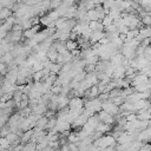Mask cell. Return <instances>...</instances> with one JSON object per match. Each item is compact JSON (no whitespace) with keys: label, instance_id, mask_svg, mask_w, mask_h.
Here are the masks:
<instances>
[{"label":"cell","instance_id":"44dd1931","mask_svg":"<svg viewBox=\"0 0 151 151\" xmlns=\"http://www.w3.org/2000/svg\"><path fill=\"white\" fill-rule=\"evenodd\" d=\"M47 17L52 20V21H55L57 19H59L60 18V15H59V13L55 11V9H53V11H50L48 13H47Z\"/></svg>","mask_w":151,"mask_h":151},{"label":"cell","instance_id":"e0dca14e","mask_svg":"<svg viewBox=\"0 0 151 151\" xmlns=\"http://www.w3.org/2000/svg\"><path fill=\"white\" fill-rule=\"evenodd\" d=\"M11 13H12V11L8 9V8H5V7L0 8V19L1 20H6L7 18L11 17Z\"/></svg>","mask_w":151,"mask_h":151},{"label":"cell","instance_id":"2e32d148","mask_svg":"<svg viewBox=\"0 0 151 151\" xmlns=\"http://www.w3.org/2000/svg\"><path fill=\"white\" fill-rule=\"evenodd\" d=\"M78 48V44H77V41L76 40H67L66 41V50L68 51V52H72V51H74V50H77Z\"/></svg>","mask_w":151,"mask_h":151},{"label":"cell","instance_id":"83f0119b","mask_svg":"<svg viewBox=\"0 0 151 151\" xmlns=\"http://www.w3.org/2000/svg\"><path fill=\"white\" fill-rule=\"evenodd\" d=\"M100 151H116V147H114V145L113 146H107V147H105V149H103Z\"/></svg>","mask_w":151,"mask_h":151},{"label":"cell","instance_id":"6da1fadb","mask_svg":"<svg viewBox=\"0 0 151 151\" xmlns=\"http://www.w3.org/2000/svg\"><path fill=\"white\" fill-rule=\"evenodd\" d=\"M114 137L111 134H103L101 137H99L98 139L94 140L93 143V147L96 149V151H100L107 146H113L114 145Z\"/></svg>","mask_w":151,"mask_h":151},{"label":"cell","instance_id":"d6986e66","mask_svg":"<svg viewBox=\"0 0 151 151\" xmlns=\"http://www.w3.org/2000/svg\"><path fill=\"white\" fill-rule=\"evenodd\" d=\"M61 64H58V63H54V64H52V66H51V68H50V72L51 73H53V74H59L60 73V70H61Z\"/></svg>","mask_w":151,"mask_h":151},{"label":"cell","instance_id":"9a60e30c","mask_svg":"<svg viewBox=\"0 0 151 151\" xmlns=\"http://www.w3.org/2000/svg\"><path fill=\"white\" fill-rule=\"evenodd\" d=\"M83 60L85 61V65H96V64L99 61V57L96 55V54H92V55H90L88 58L83 59Z\"/></svg>","mask_w":151,"mask_h":151},{"label":"cell","instance_id":"ba28073f","mask_svg":"<svg viewBox=\"0 0 151 151\" xmlns=\"http://www.w3.org/2000/svg\"><path fill=\"white\" fill-rule=\"evenodd\" d=\"M113 78L114 79H120V78H124L125 76V67L124 66H114V71H113Z\"/></svg>","mask_w":151,"mask_h":151},{"label":"cell","instance_id":"3957f363","mask_svg":"<svg viewBox=\"0 0 151 151\" xmlns=\"http://www.w3.org/2000/svg\"><path fill=\"white\" fill-rule=\"evenodd\" d=\"M70 110H83L84 109V100L80 97H73L68 101Z\"/></svg>","mask_w":151,"mask_h":151},{"label":"cell","instance_id":"277c9868","mask_svg":"<svg viewBox=\"0 0 151 151\" xmlns=\"http://www.w3.org/2000/svg\"><path fill=\"white\" fill-rule=\"evenodd\" d=\"M98 118H99V120H100V123H105V124H107V125H113L114 124V122H116V119H114V117L113 116H111V114H109L107 112H105V111H99L98 112Z\"/></svg>","mask_w":151,"mask_h":151},{"label":"cell","instance_id":"8fae6325","mask_svg":"<svg viewBox=\"0 0 151 151\" xmlns=\"http://www.w3.org/2000/svg\"><path fill=\"white\" fill-rule=\"evenodd\" d=\"M111 129H112V125H107V124H105V123H99V124L97 125V127H96L94 131H97V132L104 134L105 132L111 131Z\"/></svg>","mask_w":151,"mask_h":151},{"label":"cell","instance_id":"603a6c76","mask_svg":"<svg viewBox=\"0 0 151 151\" xmlns=\"http://www.w3.org/2000/svg\"><path fill=\"white\" fill-rule=\"evenodd\" d=\"M140 22H142V25H144V26H151V14H147V15L143 17V18L140 19Z\"/></svg>","mask_w":151,"mask_h":151},{"label":"cell","instance_id":"7402d4cb","mask_svg":"<svg viewBox=\"0 0 151 151\" xmlns=\"http://www.w3.org/2000/svg\"><path fill=\"white\" fill-rule=\"evenodd\" d=\"M101 24H103V26H104V28H105V27L110 26L111 24H113V19H112L110 15H105L104 19L101 20Z\"/></svg>","mask_w":151,"mask_h":151},{"label":"cell","instance_id":"30bf717a","mask_svg":"<svg viewBox=\"0 0 151 151\" xmlns=\"http://www.w3.org/2000/svg\"><path fill=\"white\" fill-rule=\"evenodd\" d=\"M88 28L94 32V31H104V26L101 21H88Z\"/></svg>","mask_w":151,"mask_h":151},{"label":"cell","instance_id":"5b68a950","mask_svg":"<svg viewBox=\"0 0 151 151\" xmlns=\"http://www.w3.org/2000/svg\"><path fill=\"white\" fill-rule=\"evenodd\" d=\"M147 81H149V77L147 76H145L143 73H138V74L136 73L134 77H133V79L131 80L130 85H132V87H134V86L140 85V84H146Z\"/></svg>","mask_w":151,"mask_h":151},{"label":"cell","instance_id":"ac0fdd59","mask_svg":"<svg viewBox=\"0 0 151 151\" xmlns=\"http://www.w3.org/2000/svg\"><path fill=\"white\" fill-rule=\"evenodd\" d=\"M53 22H54V21H52V20L47 17V14L40 17V25H42V26H45V27H50L51 24H53Z\"/></svg>","mask_w":151,"mask_h":151},{"label":"cell","instance_id":"d4e9b609","mask_svg":"<svg viewBox=\"0 0 151 151\" xmlns=\"http://www.w3.org/2000/svg\"><path fill=\"white\" fill-rule=\"evenodd\" d=\"M55 123H57V119H55V117L48 118V122H47L46 129H47V130H52V129H53V127L55 126Z\"/></svg>","mask_w":151,"mask_h":151},{"label":"cell","instance_id":"9c48e42d","mask_svg":"<svg viewBox=\"0 0 151 151\" xmlns=\"http://www.w3.org/2000/svg\"><path fill=\"white\" fill-rule=\"evenodd\" d=\"M68 101H70V99L67 98V96L59 94L58 96V110H61V109H65L66 106H68Z\"/></svg>","mask_w":151,"mask_h":151},{"label":"cell","instance_id":"5bb4252c","mask_svg":"<svg viewBox=\"0 0 151 151\" xmlns=\"http://www.w3.org/2000/svg\"><path fill=\"white\" fill-rule=\"evenodd\" d=\"M32 134H33V130H28V131H25V132L21 134V137H20V140L22 142V144H26L27 142H31Z\"/></svg>","mask_w":151,"mask_h":151},{"label":"cell","instance_id":"cb8c5ba5","mask_svg":"<svg viewBox=\"0 0 151 151\" xmlns=\"http://www.w3.org/2000/svg\"><path fill=\"white\" fill-rule=\"evenodd\" d=\"M42 68H44V64H42V63H40V61H37V63H35V64L32 66V68H31V70H32V72L34 73V72L41 71Z\"/></svg>","mask_w":151,"mask_h":151},{"label":"cell","instance_id":"7a4b0ae2","mask_svg":"<svg viewBox=\"0 0 151 151\" xmlns=\"http://www.w3.org/2000/svg\"><path fill=\"white\" fill-rule=\"evenodd\" d=\"M101 110L105 111V112H107L109 114H111L113 117L119 113V106L114 105L111 99H106V100L101 101Z\"/></svg>","mask_w":151,"mask_h":151},{"label":"cell","instance_id":"4316f807","mask_svg":"<svg viewBox=\"0 0 151 151\" xmlns=\"http://www.w3.org/2000/svg\"><path fill=\"white\" fill-rule=\"evenodd\" d=\"M137 119V114L136 113H129L127 116H125V120L126 122H132Z\"/></svg>","mask_w":151,"mask_h":151},{"label":"cell","instance_id":"7c38bea8","mask_svg":"<svg viewBox=\"0 0 151 151\" xmlns=\"http://www.w3.org/2000/svg\"><path fill=\"white\" fill-rule=\"evenodd\" d=\"M47 122H48V118H47V117H45V116H41V117L37 120V123H35V127L41 129V130H46Z\"/></svg>","mask_w":151,"mask_h":151},{"label":"cell","instance_id":"4fadbf2b","mask_svg":"<svg viewBox=\"0 0 151 151\" xmlns=\"http://www.w3.org/2000/svg\"><path fill=\"white\" fill-rule=\"evenodd\" d=\"M86 18L88 21H99V18H98V14L96 12V9H90L86 12Z\"/></svg>","mask_w":151,"mask_h":151},{"label":"cell","instance_id":"484cf974","mask_svg":"<svg viewBox=\"0 0 151 151\" xmlns=\"http://www.w3.org/2000/svg\"><path fill=\"white\" fill-rule=\"evenodd\" d=\"M61 4H63V1H59V0H51V9H57Z\"/></svg>","mask_w":151,"mask_h":151},{"label":"cell","instance_id":"52a82bcc","mask_svg":"<svg viewBox=\"0 0 151 151\" xmlns=\"http://www.w3.org/2000/svg\"><path fill=\"white\" fill-rule=\"evenodd\" d=\"M105 35V33L103 32V31H94V32H92L91 33V35H90V44L91 45H94V44H97L103 37Z\"/></svg>","mask_w":151,"mask_h":151},{"label":"cell","instance_id":"8992f818","mask_svg":"<svg viewBox=\"0 0 151 151\" xmlns=\"http://www.w3.org/2000/svg\"><path fill=\"white\" fill-rule=\"evenodd\" d=\"M18 72H19V67L9 70L5 77V80H7L8 83H12V84H15L18 80Z\"/></svg>","mask_w":151,"mask_h":151},{"label":"cell","instance_id":"ffe728a7","mask_svg":"<svg viewBox=\"0 0 151 151\" xmlns=\"http://www.w3.org/2000/svg\"><path fill=\"white\" fill-rule=\"evenodd\" d=\"M67 142H68V143H76V144H78L79 138H78V136H77V132H71V133L68 134V137H67Z\"/></svg>","mask_w":151,"mask_h":151}]
</instances>
